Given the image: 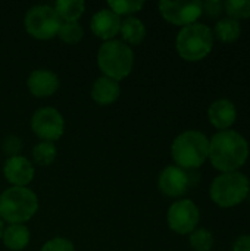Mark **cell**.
Instances as JSON below:
<instances>
[{
    "label": "cell",
    "instance_id": "6da1fadb",
    "mask_svg": "<svg viewBox=\"0 0 250 251\" xmlns=\"http://www.w3.org/2000/svg\"><path fill=\"white\" fill-rule=\"evenodd\" d=\"M250 147L248 140L234 129L217 131L209 138V162L220 174L237 172L248 162Z\"/></svg>",
    "mask_w": 250,
    "mask_h": 251
},
{
    "label": "cell",
    "instance_id": "7a4b0ae2",
    "mask_svg": "<svg viewBox=\"0 0 250 251\" xmlns=\"http://www.w3.org/2000/svg\"><path fill=\"white\" fill-rule=\"evenodd\" d=\"M171 156L175 166L194 171L199 169L209 156V138L196 129H189L181 132L171 146Z\"/></svg>",
    "mask_w": 250,
    "mask_h": 251
},
{
    "label": "cell",
    "instance_id": "3957f363",
    "mask_svg": "<svg viewBox=\"0 0 250 251\" xmlns=\"http://www.w3.org/2000/svg\"><path fill=\"white\" fill-rule=\"evenodd\" d=\"M250 194V179L243 172L220 174L209 187V197L221 209H231L242 204Z\"/></svg>",
    "mask_w": 250,
    "mask_h": 251
},
{
    "label": "cell",
    "instance_id": "277c9868",
    "mask_svg": "<svg viewBox=\"0 0 250 251\" xmlns=\"http://www.w3.org/2000/svg\"><path fill=\"white\" fill-rule=\"evenodd\" d=\"M214 40L212 29L205 24L196 22L180 29L175 38V49L181 59L199 62L212 51Z\"/></svg>",
    "mask_w": 250,
    "mask_h": 251
},
{
    "label": "cell",
    "instance_id": "5b68a950",
    "mask_svg": "<svg viewBox=\"0 0 250 251\" xmlns=\"http://www.w3.org/2000/svg\"><path fill=\"white\" fill-rule=\"evenodd\" d=\"M37 210L38 199L25 187H12L0 194V219L10 225L29 221Z\"/></svg>",
    "mask_w": 250,
    "mask_h": 251
},
{
    "label": "cell",
    "instance_id": "8992f818",
    "mask_svg": "<svg viewBox=\"0 0 250 251\" xmlns=\"http://www.w3.org/2000/svg\"><path fill=\"white\" fill-rule=\"evenodd\" d=\"M97 65L105 76L119 81L127 78L134 65L133 50L119 40L105 41L97 51Z\"/></svg>",
    "mask_w": 250,
    "mask_h": 251
},
{
    "label": "cell",
    "instance_id": "52a82bcc",
    "mask_svg": "<svg viewBox=\"0 0 250 251\" xmlns=\"http://www.w3.org/2000/svg\"><path fill=\"white\" fill-rule=\"evenodd\" d=\"M27 32L37 40H50L57 35L62 25V19L52 6H34L31 7L24 19Z\"/></svg>",
    "mask_w": 250,
    "mask_h": 251
},
{
    "label": "cell",
    "instance_id": "ba28073f",
    "mask_svg": "<svg viewBox=\"0 0 250 251\" xmlns=\"http://www.w3.org/2000/svg\"><path fill=\"white\" fill-rule=\"evenodd\" d=\"M159 12L165 21L181 28L196 24L203 15L202 1L199 0H162L159 1Z\"/></svg>",
    "mask_w": 250,
    "mask_h": 251
},
{
    "label": "cell",
    "instance_id": "9c48e42d",
    "mask_svg": "<svg viewBox=\"0 0 250 251\" xmlns=\"http://www.w3.org/2000/svg\"><path fill=\"white\" fill-rule=\"evenodd\" d=\"M200 221V210L192 200H178L172 203L167 213V222L171 231L186 235L192 234Z\"/></svg>",
    "mask_w": 250,
    "mask_h": 251
},
{
    "label": "cell",
    "instance_id": "30bf717a",
    "mask_svg": "<svg viewBox=\"0 0 250 251\" xmlns=\"http://www.w3.org/2000/svg\"><path fill=\"white\" fill-rule=\"evenodd\" d=\"M32 132L44 141H56L62 137L65 129V121L60 112L53 107L38 109L31 119Z\"/></svg>",
    "mask_w": 250,
    "mask_h": 251
},
{
    "label": "cell",
    "instance_id": "8fae6325",
    "mask_svg": "<svg viewBox=\"0 0 250 251\" xmlns=\"http://www.w3.org/2000/svg\"><path fill=\"white\" fill-rule=\"evenodd\" d=\"M158 185L162 194L168 197H181L192 185V176L189 171L171 165L159 174Z\"/></svg>",
    "mask_w": 250,
    "mask_h": 251
},
{
    "label": "cell",
    "instance_id": "7c38bea8",
    "mask_svg": "<svg viewBox=\"0 0 250 251\" xmlns=\"http://www.w3.org/2000/svg\"><path fill=\"white\" fill-rule=\"evenodd\" d=\"M208 119L218 131L230 129L237 121L236 104L230 99H218L208 107Z\"/></svg>",
    "mask_w": 250,
    "mask_h": 251
},
{
    "label": "cell",
    "instance_id": "4fadbf2b",
    "mask_svg": "<svg viewBox=\"0 0 250 251\" xmlns=\"http://www.w3.org/2000/svg\"><path fill=\"white\" fill-rule=\"evenodd\" d=\"M3 174L13 187H25L34 178V166L24 156H15L4 162Z\"/></svg>",
    "mask_w": 250,
    "mask_h": 251
},
{
    "label": "cell",
    "instance_id": "5bb4252c",
    "mask_svg": "<svg viewBox=\"0 0 250 251\" xmlns=\"http://www.w3.org/2000/svg\"><path fill=\"white\" fill-rule=\"evenodd\" d=\"M90 28L93 34L105 41L112 40L121 29V19L111 9H102L91 18Z\"/></svg>",
    "mask_w": 250,
    "mask_h": 251
},
{
    "label": "cell",
    "instance_id": "9a60e30c",
    "mask_svg": "<svg viewBox=\"0 0 250 251\" xmlns=\"http://www.w3.org/2000/svg\"><path fill=\"white\" fill-rule=\"evenodd\" d=\"M28 90L35 97H50L59 88V78L49 69H37L28 78Z\"/></svg>",
    "mask_w": 250,
    "mask_h": 251
},
{
    "label": "cell",
    "instance_id": "2e32d148",
    "mask_svg": "<svg viewBox=\"0 0 250 251\" xmlns=\"http://www.w3.org/2000/svg\"><path fill=\"white\" fill-rule=\"evenodd\" d=\"M121 94V87L118 81L111 79L108 76H100L94 81L91 87V99L102 106L112 104L118 100Z\"/></svg>",
    "mask_w": 250,
    "mask_h": 251
},
{
    "label": "cell",
    "instance_id": "e0dca14e",
    "mask_svg": "<svg viewBox=\"0 0 250 251\" xmlns=\"http://www.w3.org/2000/svg\"><path fill=\"white\" fill-rule=\"evenodd\" d=\"M214 38H217L221 43H234L242 35V24L240 21H236L233 18H221L214 29H212Z\"/></svg>",
    "mask_w": 250,
    "mask_h": 251
},
{
    "label": "cell",
    "instance_id": "ac0fdd59",
    "mask_svg": "<svg viewBox=\"0 0 250 251\" xmlns=\"http://www.w3.org/2000/svg\"><path fill=\"white\" fill-rule=\"evenodd\" d=\"M1 238L9 250L21 251L29 243V229L22 224H13L3 231Z\"/></svg>",
    "mask_w": 250,
    "mask_h": 251
},
{
    "label": "cell",
    "instance_id": "d6986e66",
    "mask_svg": "<svg viewBox=\"0 0 250 251\" xmlns=\"http://www.w3.org/2000/svg\"><path fill=\"white\" fill-rule=\"evenodd\" d=\"M119 31L122 34L124 41H127L130 44H134V46L143 43V40L146 37V26H144V24L139 18H134V16H130L125 21H122Z\"/></svg>",
    "mask_w": 250,
    "mask_h": 251
},
{
    "label": "cell",
    "instance_id": "ffe728a7",
    "mask_svg": "<svg viewBox=\"0 0 250 251\" xmlns=\"http://www.w3.org/2000/svg\"><path fill=\"white\" fill-rule=\"evenodd\" d=\"M53 7L63 22H78L80 16L85 10L83 0H59Z\"/></svg>",
    "mask_w": 250,
    "mask_h": 251
},
{
    "label": "cell",
    "instance_id": "44dd1931",
    "mask_svg": "<svg viewBox=\"0 0 250 251\" xmlns=\"http://www.w3.org/2000/svg\"><path fill=\"white\" fill-rule=\"evenodd\" d=\"M32 159L40 166H49L56 159V147L50 141H41L32 149Z\"/></svg>",
    "mask_w": 250,
    "mask_h": 251
},
{
    "label": "cell",
    "instance_id": "7402d4cb",
    "mask_svg": "<svg viewBox=\"0 0 250 251\" xmlns=\"http://www.w3.org/2000/svg\"><path fill=\"white\" fill-rule=\"evenodd\" d=\"M190 247L194 251H211L214 247V234L206 228L194 229L190 234Z\"/></svg>",
    "mask_w": 250,
    "mask_h": 251
},
{
    "label": "cell",
    "instance_id": "603a6c76",
    "mask_svg": "<svg viewBox=\"0 0 250 251\" xmlns=\"http://www.w3.org/2000/svg\"><path fill=\"white\" fill-rule=\"evenodd\" d=\"M224 12L228 18L236 21L249 19L250 18V0H225Z\"/></svg>",
    "mask_w": 250,
    "mask_h": 251
},
{
    "label": "cell",
    "instance_id": "cb8c5ba5",
    "mask_svg": "<svg viewBox=\"0 0 250 251\" xmlns=\"http://www.w3.org/2000/svg\"><path fill=\"white\" fill-rule=\"evenodd\" d=\"M57 35L65 43L75 44V43H78L83 38L84 31H83V28H81V25L78 22H62Z\"/></svg>",
    "mask_w": 250,
    "mask_h": 251
},
{
    "label": "cell",
    "instance_id": "d4e9b609",
    "mask_svg": "<svg viewBox=\"0 0 250 251\" xmlns=\"http://www.w3.org/2000/svg\"><path fill=\"white\" fill-rule=\"evenodd\" d=\"M109 9L121 16V15H131L139 12L140 9H143L144 1H139V0H113V1H108Z\"/></svg>",
    "mask_w": 250,
    "mask_h": 251
},
{
    "label": "cell",
    "instance_id": "484cf974",
    "mask_svg": "<svg viewBox=\"0 0 250 251\" xmlns=\"http://www.w3.org/2000/svg\"><path fill=\"white\" fill-rule=\"evenodd\" d=\"M21 149H22V143H21V138L16 135H7L1 143V150L7 156V159L19 156Z\"/></svg>",
    "mask_w": 250,
    "mask_h": 251
},
{
    "label": "cell",
    "instance_id": "4316f807",
    "mask_svg": "<svg viewBox=\"0 0 250 251\" xmlns=\"http://www.w3.org/2000/svg\"><path fill=\"white\" fill-rule=\"evenodd\" d=\"M41 251H75L74 244L66 240V238H52L49 240L44 246Z\"/></svg>",
    "mask_w": 250,
    "mask_h": 251
},
{
    "label": "cell",
    "instance_id": "83f0119b",
    "mask_svg": "<svg viewBox=\"0 0 250 251\" xmlns=\"http://www.w3.org/2000/svg\"><path fill=\"white\" fill-rule=\"evenodd\" d=\"M202 9L203 12L211 16V18H217L224 12V1L220 0H208V1H202Z\"/></svg>",
    "mask_w": 250,
    "mask_h": 251
},
{
    "label": "cell",
    "instance_id": "f1b7e54d",
    "mask_svg": "<svg viewBox=\"0 0 250 251\" xmlns=\"http://www.w3.org/2000/svg\"><path fill=\"white\" fill-rule=\"evenodd\" d=\"M233 251H250V234L240 235L233 244Z\"/></svg>",
    "mask_w": 250,
    "mask_h": 251
},
{
    "label": "cell",
    "instance_id": "f546056e",
    "mask_svg": "<svg viewBox=\"0 0 250 251\" xmlns=\"http://www.w3.org/2000/svg\"><path fill=\"white\" fill-rule=\"evenodd\" d=\"M3 231H4V228H3V222H1V219H0V238L3 237Z\"/></svg>",
    "mask_w": 250,
    "mask_h": 251
}]
</instances>
